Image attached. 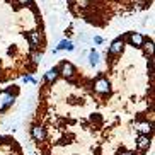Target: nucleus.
<instances>
[{"label":"nucleus","mask_w":155,"mask_h":155,"mask_svg":"<svg viewBox=\"0 0 155 155\" xmlns=\"http://www.w3.org/2000/svg\"><path fill=\"white\" fill-rule=\"evenodd\" d=\"M29 138L38 155H145L153 141V41L126 31L87 72L60 60L43 75Z\"/></svg>","instance_id":"obj_1"},{"label":"nucleus","mask_w":155,"mask_h":155,"mask_svg":"<svg viewBox=\"0 0 155 155\" xmlns=\"http://www.w3.org/2000/svg\"><path fill=\"white\" fill-rule=\"evenodd\" d=\"M46 46V28L36 0H0V85L36 73Z\"/></svg>","instance_id":"obj_2"},{"label":"nucleus","mask_w":155,"mask_h":155,"mask_svg":"<svg viewBox=\"0 0 155 155\" xmlns=\"http://www.w3.org/2000/svg\"><path fill=\"white\" fill-rule=\"evenodd\" d=\"M153 0H67L68 12L92 28L104 29L118 19L150 9Z\"/></svg>","instance_id":"obj_3"},{"label":"nucleus","mask_w":155,"mask_h":155,"mask_svg":"<svg viewBox=\"0 0 155 155\" xmlns=\"http://www.w3.org/2000/svg\"><path fill=\"white\" fill-rule=\"evenodd\" d=\"M19 96H21V87L15 84H9V85H0V123L7 118V114L14 107L17 102Z\"/></svg>","instance_id":"obj_4"},{"label":"nucleus","mask_w":155,"mask_h":155,"mask_svg":"<svg viewBox=\"0 0 155 155\" xmlns=\"http://www.w3.org/2000/svg\"><path fill=\"white\" fill-rule=\"evenodd\" d=\"M0 155H24V150L14 137L0 135Z\"/></svg>","instance_id":"obj_5"}]
</instances>
